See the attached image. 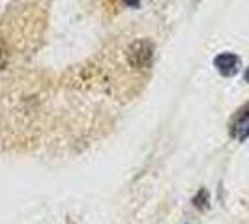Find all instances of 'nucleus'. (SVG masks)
<instances>
[{
    "instance_id": "obj_1",
    "label": "nucleus",
    "mask_w": 249,
    "mask_h": 224,
    "mask_svg": "<svg viewBox=\"0 0 249 224\" xmlns=\"http://www.w3.org/2000/svg\"><path fill=\"white\" fill-rule=\"evenodd\" d=\"M125 58L135 69H148L154 62V43L146 37L135 39L125 50Z\"/></svg>"
},
{
    "instance_id": "obj_2",
    "label": "nucleus",
    "mask_w": 249,
    "mask_h": 224,
    "mask_svg": "<svg viewBox=\"0 0 249 224\" xmlns=\"http://www.w3.org/2000/svg\"><path fill=\"white\" fill-rule=\"evenodd\" d=\"M231 137L244 142L249 138V103L240 107L231 122Z\"/></svg>"
},
{
    "instance_id": "obj_3",
    "label": "nucleus",
    "mask_w": 249,
    "mask_h": 224,
    "mask_svg": "<svg viewBox=\"0 0 249 224\" xmlns=\"http://www.w3.org/2000/svg\"><path fill=\"white\" fill-rule=\"evenodd\" d=\"M213 65L217 73L223 77H234L240 71V58L234 52H221L213 58Z\"/></svg>"
},
{
    "instance_id": "obj_4",
    "label": "nucleus",
    "mask_w": 249,
    "mask_h": 224,
    "mask_svg": "<svg viewBox=\"0 0 249 224\" xmlns=\"http://www.w3.org/2000/svg\"><path fill=\"white\" fill-rule=\"evenodd\" d=\"M8 58H10V54H8V47H6V43L0 39V71L8 65Z\"/></svg>"
},
{
    "instance_id": "obj_5",
    "label": "nucleus",
    "mask_w": 249,
    "mask_h": 224,
    "mask_svg": "<svg viewBox=\"0 0 249 224\" xmlns=\"http://www.w3.org/2000/svg\"><path fill=\"white\" fill-rule=\"evenodd\" d=\"M127 6H131V8H137L139 4H141V0H124Z\"/></svg>"
},
{
    "instance_id": "obj_6",
    "label": "nucleus",
    "mask_w": 249,
    "mask_h": 224,
    "mask_svg": "<svg viewBox=\"0 0 249 224\" xmlns=\"http://www.w3.org/2000/svg\"><path fill=\"white\" fill-rule=\"evenodd\" d=\"M246 80L249 82V69H248V73H246Z\"/></svg>"
}]
</instances>
